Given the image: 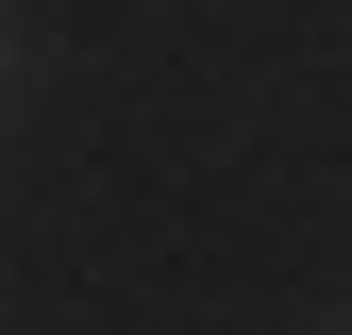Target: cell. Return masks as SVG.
I'll list each match as a JSON object with an SVG mask.
<instances>
[]
</instances>
